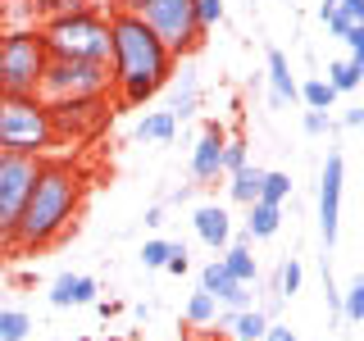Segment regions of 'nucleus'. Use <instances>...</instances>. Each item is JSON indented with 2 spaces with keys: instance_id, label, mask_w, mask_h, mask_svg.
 I'll return each instance as SVG.
<instances>
[{
  "instance_id": "obj_1",
  "label": "nucleus",
  "mask_w": 364,
  "mask_h": 341,
  "mask_svg": "<svg viewBox=\"0 0 364 341\" xmlns=\"http://www.w3.org/2000/svg\"><path fill=\"white\" fill-rule=\"evenodd\" d=\"M82 191H87V178L73 159L46 155L37 164L32 187H28L23 214L14 223V246H9V255H32V250H50L55 242H64L73 219H77V210H82Z\"/></svg>"
},
{
  "instance_id": "obj_2",
  "label": "nucleus",
  "mask_w": 364,
  "mask_h": 341,
  "mask_svg": "<svg viewBox=\"0 0 364 341\" xmlns=\"http://www.w3.org/2000/svg\"><path fill=\"white\" fill-rule=\"evenodd\" d=\"M109 91L123 109H136L168 87L173 55L141 23V14H109Z\"/></svg>"
},
{
  "instance_id": "obj_3",
  "label": "nucleus",
  "mask_w": 364,
  "mask_h": 341,
  "mask_svg": "<svg viewBox=\"0 0 364 341\" xmlns=\"http://www.w3.org/2000/svg\"><path fill=\"white\" fill-rule=\"evenodd\" d=\"M37 28H41L50 60H96V64L109 60V9H100V5L46 18Z\"/></svg>"
},
{
  "instance_id": "obj_4",
  "label": "nucleus",
  "mask_w": 364,
  "mask_h": 341,
  "mask_svg": "<svg viewBox=\"0 0 364 341\" xmlns=\"http://www.w3.org/2000/svg\"><path fill=\"white\" fill-rule=\"evenodd\" d=\"M60 146L41 96H0V151L9 155H28V159H46Z\"/></svg>"
},
{
  "instance_id": "obj_5",
  "label": "nucleus",
  "mask_w": 364,
  "mask_h": 341,
  "mask_svg": "<svg viewBox=\"0 0 364 341\" xmlns=\"http://www.w3.org/2000/svg\"><path fill=\"white\" fill-rule=\"evenodd\" d=\"M50 64L41 28H0V96H37V82Z\"/></svg>"
},
{
  "instance_id": "obj_6",
  "label": "nucleus",
  "mask_w": 364,
  "mask_h": 341,
  "mask_svg": "<svg viewBox=\"0 0 364 341\" xmlns=\"http://www.w3.org/2000/svg\"><path fill=\"white\" fill-rule=\"evenodd\" d=\"M141 23L164 41V50L173 55V60H187L205 41V32L196 28V0H146Z\"/></svg>"
},
{
  "instance_id": "obj_7",
  "label": "nucleus",
  "mask_w": 364,
  "mask_h": 341,
  "mask_svg": "<svg viewBox=\"0 0 364 341\" xmlns=\"http://www.w3.org/2000/svg\"><path fill=\"white\" fill-rule=\"evenodd\" d=\"M37 96L46 105L55 100H77V96H109V64L96 60H50L37 82Z\"/></svg>"
},
{
  "instance_id": "obj_8",
  "label": "nucleus",
  "mask_w": 364,
  "mask_h": 341,
  "mask_svg": "<svg viewBox=\"0 0 364 341\" xmlns=\"http://www.w3.org/2000/svg\"><path fill=\"white\" fill-rule=\"evenodd\" d=\"M37 164L41 159L0 151V255H9V246H14V223L23 214V200H28L32 178H37Z\"/></svg>"
},
{
  "instance_id": "obj_9",
  "label": "nucleus",
  "mask_w": 364,
  "mask_h": 341,
  "mask_svg": "<svg viewBox=\"0 0 364 341\" xmlns=\"http://www.w3.org/2000/svg\"><path fill=\"white\" fill-rule=\"evenodd\" d=\"M50 109V123H55V136L60 141H91L100 136V128L109 123V96H77V100H55Z\"/></svg>"
},
{
  "instance_id": "obj_10",
  "label": "nucleus",
  "mask_w": 364,
  "mask_h": 341,
  "mask_svg": "<svg viewBox=\"0 0 364 341\" xmlns=\"http://www.w3.org/2000/svg\"><path fill=\"white\" fill-rule=\"evenodd\" d=\"M341 182H346V159L341 151H328L323 173H318V232L323 246H337V227H341Z\"/></svg>"
},
{
  "instance_id": "obj_11",
  "label": "nucleus",
  "mask_w": 364,
  "mask_h": 341,
  "mask_svg": "<svg viewBox=\"0 0 364 341\" xmlns=\"http://www.w3.org/2000/svg\"><path fill=\"white\" fill-rule=\"evenodd\" d=\"M223 141H228V128L219 119H210L200 141L191 146V178H196V187H210V182L223 178Z\"/></svg>"
},
{
  "instance_id": "obj_12",
  "label": "nucleus",
  "mask_w": 364,
  "mask_h": 341,
  "mask_svg": "<svg viewBox=\"0 0 364 341\" xmlns=\"http://www.w3.org/2000/svg\"><path fill=\"white\" fill-rule=\"evenodd\" d=\"M200 287L210 291L219 305H228V310H246V305H255V291H250L246 282H237L232 273L223 269V259H210V264L200 269Z\"/></svg>"
},
{
  "instance_id": "obj_13",
  "label": "nucleus",
  "mask_w": 364,
  "mask_h": 341,
  "mask_svg": "<svg viewBox=\"0 0 364 341\" xmlns=\"http://www.w3.org/2000/svg\"><path fill=\"white\" fill-rule=\"evenodd\" d=\"M168 82H173V100H168V114H173L178 123H187L191 114L200 109V82H196V68L191 60H178L173 73H168Z\"/></svg>"
},
{
  "instance_id": "obj_14",
  "label": "nucleus",
  "mask_w": 364,
  "mask_h": 341,
  "mask_svg": "<svg viewBox=\"0 0 364 341\" xmlns=\"http://www.w3.org/2000/svg\"><path fill=\"white\" fill-rule=\"evenodd\" d=\"M191 227H196V237L210 250H223L228 242H232V219H228L223 205H200V210L191 214Z\"/></svg>"
},
{
  "instance_id": "obj_15",
  "label": "nucleus",
  "mask_w": 364,
  "mask_h": 341,
  "mask_svg": "<svg viewBox=\"0 0 364 341\" xmlns=\"http://www.w3.org/2000/svg\"><path fill=\"white\" fill-rule=\"evenodd\" d=\"M278 227H282V205H269V200L246 205V242H269Z\"/></svg>"
},
{
  "instance_id": "obj_16",
  "label": "nucleus",
  "mask_w": 364,
  "mask_h": 341,
  "mask_svg": "<svg viewBox=\"0 0 364 341\" xmlns=\"http://www.w3.org/2000/svg\"><path fill=\"white\" fill-rule=\"evenodd\" d=\"M269 100L273 105H291L296 100V77H291V60L282 50H269Z\"/></svg>"
},
{
  "instance_id": "obj_17",
  "label": "nucleus",
  "mask_w": 364,
  "mask_h": 341,
  "mask_svg": "<svg viewBox=\"0 0 364 341\" xmlns=\"http://www.w3.org/2000/svg\"><path fill=\"white\" fill-rule=\"evenodd\" d=\"M219 259H223V269L232 273L237 282H246V287H259V264H255V255H250V246L242 242V237H237V242H228Z\"/></svg>"
},
{
  "instance_id": "obj_18",
  "label": "nucleus",
  "mask_w": 364,
  "mask_h": 341,
  "mask_svg": "<svg viewBox=\"0 0 364 341\" xmlns=\"http://www.w3.org/2000/svg\"><path fill=\"white\" fill-rule=\"evenodd\" d=\"M259 182H264V168L246 159L242 168L228 173V196H232L237 205H250V200H259Z\"/></svg>"
},
{
  "instance_id": "obj_19",
  "label": "nucleus",
  "mask_w": 364,
  "mask_h": 341,
  "mask_svg": "<svg viewBox=\"0 0 364 341\" xmlns=\"http://www.w3.org/2000/svg\"><path fill=\"white\" fill-rule=\"evenodd\" d=\"M264 328H269V314L259 310V305H246V310H237L228 332H232L237 341H264Z\"/></svg>"
},
{
  "instance_id": "obj_20",
  "label": "nucleus",
  "mask_w": 364,
  "mask_h": 341,
  "mask_svg": "<svg viewBox=\"0 0 364 341\" xmlns=\"http://www.w3.org/2000/svg\"><path fill=\"white\" fill-rule=\"evenodd\" d=\"M173 132H178V119L168 109H155V114H146L141 123H136V141H173Z\"/></svg>"
},
{
  "instance_id": "obj_21",
  "label": "nucleus",
  "mask_w": 364,
  "mask_h": 341,
  "mask_svg": "<svg viewBox=\"0 0 364 341\" xmlns=\"http://www.w3.org/2000/svg\"><path fill=\"white\" fill-rule=\"evenodd\" d=\"M296 100H305V109H333L337 91L328 87V77H305V82H296Z\"/></svg>"
},
{
  "instance_id": "obj_22",
  "label": "nucleus",
  "mask_w": 364,
  "mask_h": 341,
  "mask_svg": "<svg viewBox=\"0 0 364 341\" xmlns=\"http://www.w3.org/2000/svg\"><path fill=\"white\" fill-rule=\"evenodd\" d=\"M360 77H364V64H355L350 55H346V60H337V64H328V87H333L337 96L355 91V87H360Z\"/></svg>"
},
{
  "instance_id": "obj_23",
  "label": "nucleus",
  "mask_w": 364,
  "mask_h": 341,
  "mask_svg": "<svg viewBox=\"0 0 364 341\" xmlns=\"http://www.w3.org/2000/svg\"><path fill=\"white\" fill-rule=\"evenodd\" d=\"M182 314H187V323H191V328H210V323H214V314H219V301H214V296L200 287V291H191V296H187V310H182Z\"/></svg>"
},
{
  "instance_id": "obj_24",
  "label": "nucleus",
  "mask_w": 364,
  "mask_h": 341,
  "mask_svg": "<svg viewBox=\"0 0 364 341\" xmlns=\"http://www.w3.org/2000/svg\"><path fill=\"white\" fill-rule=\"evenodd\" d=\"M301 282H305V269H301V259H282L278 273H273V291L282 296V301H291L296 291H301Z\"/></svg>"
},
{
  "instance_id": "obj_25",
  "label": "nucleus",
  "mask_w": 364,
  "mask_h": 341,
  "mask_svg": "<svg viewBox=\"0 0 364 341\" xmlns=\"http://www.w3.org/2000/svg\"><path fill=\"white\" fill-rule=\"evenodd\" d=\"M32 337V318L23 310H0V341H28Z\"/></svg>"
},
{
  "instance_id": "obj_26",
  "label": "nucleus",
  "mask_w": 364,
  "mask_h": 341,
  "mask_svg": "<svg viewBox=\"0 0 364 341\" xmlns=\"http://www.w3.org/2000/svg\"><path fill=\"white\" fill-rule=\"evenodd\" d=\"M287 196H291V178H287V173H278V168H264V182H259V200L282 205Z\"/></svg>"
},
{
  "instance_id": "obj_27",
  "label": "nucleus",
  "mask_w": 364,
  "mask_h": 341,
  "mask_svg": "<svg viewBox=\"0 0 364 341\" xmlns=\"http://www.w3.org/2000/svg\"><path fill=\"white\" fill-rule=\"evenodd\" d=\"M73 9H87V0H32V14H37V23L60 18V14H73Z\"/></svg>"
},
{
  "instance_id": "obj_28",
  "label": "nucleus",
  "mask_w": 364,
  "mask_h": 341,
  "mask_svg": "<svg viewBox=\"0 0 364 341\" xmlns=\"http://www.w3.org/2000/svg\"><path fill=\"white\" fill-rule=\"evenodd\" d=\"M341 314H346L350 323H360V318H364V278H355L346 291H341Z\"/></svg>"
},
{
  "instance_id": "obj_29",
  "label": "nucleus",
  "mask_w": 364,
  "mask_h": 341,
  "mask_svg": "<svg viewBox=\"0 0 364 341\" xmlns=\"http://www.w3.org/2000/svg\"><path fill=\"white\" fill-rule=\"evenodd\" d=\"M100 296V282L87 273H73V287H68V305H91Z\"/></svg>"
},
{
  "instance_id": "obj_30",
  "label": "nucleus",
  "mask_w": 364,
  "mask_h": 341,
  "mask_svg": "<svg viewBox=\"0 0 364 341\" xmlns=\"http://www.w3.org/2000/svg\"><path fill=\"white\" fill-rule=\"evenodd\" d=\"M246 136H228L223 141V173H232V168H242L246 159H250V151H246Z\"/></svg>"
},
{
  "instance_id": "obj_31",
  "label": "nucleus",
  "mask_w": 364,
  "mask_h": 341,
  "mask_svg": "<svg viewBox=\"0 0 364 341\" xmlns=\"http://www.w3.org/2000/svg\"><path fill=\"white\" fill-rule=\"evenodd\" d=\"M219 18H223V0H196V28L200 32L219 28Z\"/></svg>"
},
{
  "instance_id": "obj_32",
  "label": "nucleus",
  "mask_w": 364,
  "mask_h": 341,
  "mask_svg": "<svg viewBox=\"0 0 364 341\" xmlns=\"http://www.w3.org/2000/svg\"><path fill=\"white\" fill-rule=\"evenodd\" d=\"M164 259H168V242H164V237H146L141 264H146V269H164Z\"/></svg>"
},
{
  "instance_id": "obj_33",
  "label": "nucleus",
  "mask_w": 364,
  "mask_h": 341,
  "mask_svg": "<svg viewBox=\"0 0 364 341\" xmlns=\"http://www.w3.org/2000/svg\"><path fill=\"white\" fill-rule=\"evenodd\" d=\"M191 269V255L182 242H168V259H164V273H173V278H182V273Z\"/></svg>"
},
{
  "instance_id": "obj_34",
  "label": "nucleus",
  "mask_w": 364,
  "mask_h": 341,
  "mask_svg": "<svg viewBox=\"0 0 364 341\" xmlns=\"http://www.w3.org/2000/svg\"><path fill=\"white\" fill-rule=\"evenodd\" d=\"M305 132H310V136H328V132H333V114H328V109H305Z\"/></svg>"
},
{
  "instance_id": "obj_35",
  "label": "nucleus",
  "mask_w": 364,
  "mask_h": 341,
  "mask_svg": "<svg viewBox=\"0 0 364 341\" xmlns=\"http://www.w3.org/2000/svg\"><path fill=\"white\" fill-rule=\"evenodd\" d=\"M341 41L350 45V60H355V64H364V23H350V28L341 32Z\"/></svg>"
},
{
  "instance_id": "obj_36",
  "label": "nucleus",
  "mask_w": 364,
  "mask_h": 341,
  "mask_svg": "<svg viewBox=\"0 0 364 341\" xmlns=\"http://www.w3.org/2000/svg\"><path fill=\"white\" fill-rule=\"evenodd\" d=\"M318 18H323V23H328V32H333V37H341V32H346V28H350V23H346V18H341V14H337V9H333V5H318Z\"/></svg>"
},
{
  "instance_id": "obj_37",
  "label": "nucleus",
  "mask_w": 364,
  "mask_h": 341,
  "mask_svg": "<svg viewBox=\"0 0 364 341\" xmlns=\"http://www.w3.org/2000/svg\"><path fill=\"white\" fill-rule=\"evenodd\" d=\"M141 5H146V0H105L109 14H141Z\"/></svg>"
},
{
  "instance_id": "obj_38",
  "label": "nucleus",
  "mask_w": 364,
  "mask_h": 341,
  "mask_svg": "<svg viewBox=\"0 0 364 341\" xmlns=\"http://www.w3.org/2000/svg\"><path fill=\"white\" fill-rule=\"evenodd\" d=\"M264 341H296V332H291L287 323H273V318H269V328H264Z\"/></svg>"
},
{
  "instance_id": "obj_39",
  "label": "nucleus",
  "mask_w": 364,
  "mask_h": 341,
  "mask_svg": "<svg viewBox=\"0 0 364 341\" xmlns=\"http://www.w3.org/2000/svg\"><path fill=\"white\" fill-rule=\"evenodd\" d=\"M141 219H146V227H159V223H164V205H146Z\"/></svg>"
},
{
  "instance_id": "obj_40",
  "label": "nucleus",
  "mask_w": 364,
  "mask_h": 341,
  "mask_svg": "<svg viewBox=\"0 0 364 341\" xmlns=\"http://www.w3.org/2000/svg\"><path fill=\"white\" fill-rule=\"evenodd\" d=\"M341 123H346V128H364V109H360V105H350L346 114H341Z\"/></svg>"
},
{
  "instance_id": "obj_41",
  "label": "nucleus",
  "mask_w": 364,
  "mask_h": 341,
  "mask_svg": "<svg viewBox=\"0 0 364 341\" xmlns=\"http://www.w3.org/2000/svg\"><path fill=\"white\" fill-rule=\"evenodd\" d=\"M91 305H96V310H100V314H105V318H114V314H119V310H123V305H119V301H100V296H96V301H91Z\"/></svg>"
},
{
  "instance_id": "obj_42",
  "label": "nucleus",
  "mask_w": 364,
  "mask_h": 341,
  "mask_svg": "<svg viewBox=\"0 0 364 341\" xmlns=\"http://www.w3.org/2000/svg\"><path fill=\"white\" fill-rule=\"evenodd\" d=\"M151 314H155L151 305H132V318H136V323H151Z\"/></svg>"
},
{
  "instance_id": "obj_43",
  "label": "nucleus",
  "mask_w": 364,
  "mask_h": 341,
  "mask_svg": "<svg viewBox=\"0 0 364 341\" xmlns=\"http://www.w3.org/2000/svg\"><path fill=\"white\" fill-rule=\"evenodd\" d=\"M191 191H196V182H182V187H178V191H173V196H168V200H187Z\"/></svg>"
},
{
  "instance_id": "obj_44",
  "label": "nucleus",
  "mask_w": 364,
  "mask_h": 341,
  "mask_svg": "<svg viewBox=\"0 0 364 341\" xmlns=\"http://www.w3.org/2000/svg\"><path fill=\"white\" fill-rule=\"evenodd\" d=\"M105 341H123V337H105Z\"/></svg>"
},
{
  "instance_id": "obj_45",
  "label": "nucleus",
  "mask_w": 364,
  "mask_h": 341,
  "mask_svg": "<svg viewBox=\"0 0 364 341\" xmlns=\"http://www.w3.org/2000/svg\"><path fill=\"white\" fill-rule=\"evenodd\" d=\"M323 5H337V0H323Z\"/></svg>"
},
{
  "instance_id": "obj_46",
  "label": "nucleus",
  "mask_w": 364,
  "mask_h": 341,
  "mask_svg": "<svg viewBox=\"0 0 364 341\" xmlns=\"http://www.w3.org/2000/svg\"><path fill=\"white\" fill-rule=\"evenodd\" d=\"M77 341H91V337H77Z\"/></svg>"
}]
</instances>
